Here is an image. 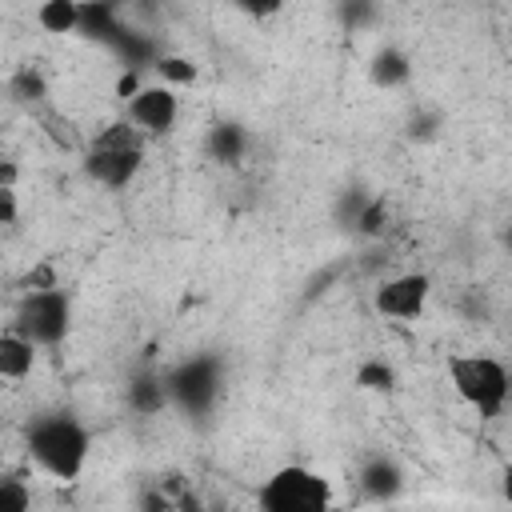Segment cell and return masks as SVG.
I'll list each match as a JSON object with an SVG mask.
<instances>
[{
  "label": "cell",
  "mask_w": 512,
  "mask_h": 512,
  "mask_svg": "<svg viewBox=\"0 0 512 512\" xmlns=\"http://www.w3.org/2000/svg\"><path fill=\"white\" fill-rule=\"evenodd\" d=\"M24 448L32 456V464L40 472H48L52 480H80L84 464H88V452H92V440H88V428L64 412H52V416H36L24 432Z\"/></svg>",
  "instance_id": "6da1fadb"
},
{
  "label": "cell",
  "mask_w": 512,
  "mask_h": 512,
  "mask_svg": "<svg viewBox=\"0 0 512 512\" xmlns=\"http://www.w3.org/2000/svg\"><path fill=\"white\" fill-rule=\"evenodd\" d=\"M144 164V136L128 120L100 128L84 152V176L100 188H128Z\"/></svg>",
  "instance_id": "7a4b0ae2"
},
{
  "label": "cell",
  "mask_w": 512,
  "mask_h": 512,
  "mask_svg": "<svg viewBox=\"0 0 512 512\" xmlns=\"http://www.w3.org/2000/svg\"><path fill=\"white\" fill-rule=\"evenodd\" d=\"M448 384L472 412H480V420H496L508 404V368L500 356H488V352L452 356Z\"/></svg>",
  "instance_id": "3957f363"
},
{
  "label": "cell",
  "mask_w": 512,
  "mask_h": 512,
  "mask_svg": "<svg viewBox=\"0 0 512 512\" xmlns=\"http://www.w3.org/2000/svg\"><path fill=\"white\" fill-rule=\"evenodd\" d=\"M256 504L264 512H324L332 504V484L304 464H284L260 484Z\"/></svg>",
  "instance_id": "277c9868"
},
{
  "label": "cell",
  "mask_w": 512,
  "mask_h": 512,
  "mask_svg": "<svg viewBox=\"0 0 512 512\" xmlns=\"http://www.w3.org/2000/svg\"><path fill=\"white\" fill-rule=\"evenodd\" d=\"M68 328H72V300L60 284L24 292L16 308V332H24L36 348H56L68 336Z\"/></svg>",
  "instance_id": "5b68a950"
},
{
  "label": "cell",
  "mask_w": 512,
  "mask_h": 512,
  "mask_svg": "<svg viewBox=\"0 0 512 512\" xmlns=\"http://www.w3.org/2000/svg\"><path fill=\"white\" fill-rule=\"evenodd\" d=\"M124 108H128L124 120L132 128H140V136H164L180 120V96H176V88H168L160 80L156 84H140V92L124 100Z\"/></svg>",
  "instance_id": "8992f818"
},
{
  "label": "cell",
  "mask_w": 512,
  "mask_h": 512,
  "mask_svg": "<svg viewBox=\"0 0 512 512\" xmlns=\"http://www.w3.org/2000/svg\"><path fill=\"white\" fill-rule=\"evenodd\" d=\"M428 296H432V280H428L424 272H400V276H388V280L376 288L372 304H376V312H380L384 320L412 324V320L424 316Z\"/></svg>",
  "instance_id": "52a82bcc"
},
{
  "label": "cell",
  "mask_w": 512,
  "mask_h": 512,
  "mask_svg": "<svg viewBox=\"0 0 512 512\" xmlns=\"http://www.w3.org/2000/svg\"><path fill=\"white\" fill-rule=\"evenodd\" d=\"M164 384H168V396H176V400L188 404V408H204V404L216 396V376H212V364H204V360L184 364V368L172 372Z\"/></svg>",
  "instance_id": "ba28073f"
},
{
  "label": "cell",
  "mask_w": 512,
  "mask_h": 512,
  "mask_svg": "<svg viewBox=\"0 0 512 512\" xmlns=\"http://www.w3.org/2000/svg\"><path fill=\"white\" fill-rule=\"evenodd\" d=\"M36 344L24 336V332H0V380H12V384H20V380H28L32 376V368H36Z\"/></svg>",
  "instance_id": "9c48e42d"
},
{
  "label": "cell",
  "mask_w": 512,
  "mask_h": 512,
  "mask_svg": "<svg viewBox=\"0 0 512 512\" xmlns=\"http://www.w3.org/2000/svg\"><path fill=\"white\" fill-rule=\"evenodd\" d=\"M80 4H84V0H40L36 24H40L48 36H68V32L80 28Z\"/></svg>",
  "instance_id": "30bf717a"
},
{
  "label": "cell",
  "mask_w": 512,
  "mask_h": 512,
  "mask_svg": "<svg viewBox=\"0 0 512 512\" xmlns=\"http://www.w3.org/2000/svg\"><path fill=\"white\" fill-rule=\"evenodd\" d=\"M244 148H248V132H244L240 124H216V128L208 132V152H212V160L236 164V160L244 156Z\"/></svg>",
  "instance_id": "8fae6325"
},
{
  "label": "cell",
  "mask_w": 512,
  "mask_h": 512,
  "mask_svg": "<svg viewBox=\"0 0 512 512\" xmlns=\"http://www.w3.org/2000/svg\"><path fill=\"white\" fill-rule=\"evenodd\" d=\"M152 72L160 84L168 88H180V84H192L196 80V64L188 56H176V52H164V56H152Z\"/></svg>",
  "instance_id": "7c38bea8"
},
{
  "label": "cell",
  "mask_w": 512,
  "mask_h": 512,
  "mask_svg": "<svg viewBox=\"0 0 512 512\" xmlns=\"http://www.w3.org/2000/svg\"><path fill=\"white\" fill-rule=\"evenodd\" d=\"M128 400H132V408H136V412L152 416V412H160V408H164V400H168V384H164V380H156V376H140V380H132Z\"/></svg>",
  "instance_id": "4fadbf2b"
},
{
  "label": "cell",
  "mask_w": 512,
  "mask_h": 512,
  "mask_svg": "<svg viewBox=\"0 0 512 512\" xmlns=\"http://www.w3.org/2000/svg\"><path fill=\"white\" fill-rule=\"evenodd\" d=\"M36 120L44 124V132H48V140H52L56 148H68V152H72V148H80V132L72 128V120H68V116H60V112H52V108H44V104H40V108H36Z\"/></svg>",
  "instance_id": "5bb4252c"
},
{
  "label": "cell",
  "mask_w": 512,
  "mask_h": 512,
  "mask_svg": "<svg viewBox=\"0 0 512 512\" xmlns=\"http://www.w3.org/2000/svg\"><path fill=\"white\" fill-rule=\"evenodd\" d=\"M388 220H392V208H388L384 196L368 200V204L356 212V228H360V236H384V232H388Z\"/></svg>",
  "instance_id": "9a60e30c"
},
{
  "label": "cell",
  "mask_w": 512,
  "mask_h": 512,
  "mask_svg": "<svg viewBox=\"0 0 512 512\" xmlns=\"http://www.w3.org/2000/svg\"><path fill=\"white\" fill-rule=\"evenodd\" d=\"M408 72H412V68H408V60H404L400 52H380L376 64H372V76H376V84H384V88L408 80Z\"/></svg>",
  "instance_id": "2e32d148"
},
{
  "label": "cell",
  "mask_w": 512,
  "mask_h": 512,
  "mask_svg": "<svg viewBox=\"0 0 512 512\" xmlns=\"http://www.w3.org/2000/svg\"><path fill=\"white\" fill-rule=\"evenodd\" d=\"M32 504V488L20 476H0V512H24Z\"/></svg>",
  "instance_id": "e0dca14e"
},
{
  "label": "cell",
  "mask_w": 512,
  "mask_h": 512,
  "mask_svg": "<svg viewBox=\"0 0 512 512\" xmlns=\"http://www.w3.org/2000/svg\"><path fill=\"white\" fill-rule=\"evenodd\" d=\"M392 368L384 364V360H368V364H360V372H356V384L360 388H368V392H388L392 388Z\"/></svg>",
  "instance_id": "ac0fdd59"
},
{
  "label": "cell",
  "mask_w": 512,
  "mask_h": 512,
  "mask_svg": "<svg viewBox=\"0 0 512 512\" xmlns=\"http://www.w3.org/2000/svg\"><path fill=\"white\" fill-rule=\"evenodd\" d=\"M396 480H400V476H396V468H392L388 460H372V464L364 468V488H372V492H392Z\"/></svg>",
  "instance_id": "d6986e66"
},
{
  "label": "cell",
  "mask_w": 512,
  "mask_h": 512,
  "mask_svg": "<svg viewBox=\"0 0 512 512\" xmlns=\"http://www.w3.org/2000/svg\"><path fill=\"white\" fill-rule=\"evenodd\" d=\"M284 4H288V0H232V8L244 12V16H252V20H268V16H276Z\"/></svg>",
  "instance_id": "ffe728a7"
},
{
  "label": "cell",
  "mask_w": 512,
  "mask_h": 512,
  "mask_svg": "<svg viewBox=\"0 0 512 512\" xmlns=\"http://www.w3.org/2000/svg\"><path fill=\"white\" fill-rule=\"evenodd\" d=\"M16 220H20V196H16V188H0V228H8Z\"/></svg>",
  "instance_id": "44dd1931"
},
{
  "label": "cell",
  "mask_w": 512,
  "mask_h": 512,
  "mask_svg": "<svg viewBox=\"0 0 512 512\" xmlns=\"http://www.w3.org/2000/svg\"><path fill=\"white\" fill-rule=\"evenodd\" d=\"M36 288H56L52 264H40V268H32V272L24 276V292H36Z\"/></svg>",
  "instance_id": "7402d4cb"
},
{
  "label": "cell",
  "mask_w": 512,
  "mask_h": 512,
  "mask_svg": "<svg viewBox=\"0 0 512 512\" xmlns=\"http://www.w3.org/2000/svg\"><path fill=\"white\" fill-rule=\"evenodd\" d=\"M136 92H140V72H128V68H124V72L116 76L112 96H116V100H128V96H136Z\"/></svg>",
  "instance_id": "603a6c76"
},
{
  "label": "cell",
  "mask_w": 512,
  "mask_h": 512,
  "mask_svg": "<svg viewBox=\"0 0 512 512\" xmlns=\"http://www.w3.org/2000/svg\"><path fill=\"white\" fill-rule=\"evenodd\" d=\"M16 180H20V164L0 156V188H16Z\"/></svg>",
  "instance_id": "cb8c5ba5"
}]
</instances>
